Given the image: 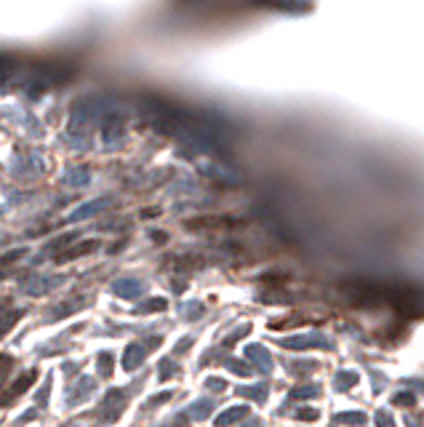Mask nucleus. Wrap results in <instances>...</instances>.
I'll list each match as a JSON object with an SVG mask.
<instances>
[{
  "label": "nucleus",
  "mask_w": 424,
  "mask_h": 427,
  "mask_svg": "<svg viewBox=\"0 0 424 427\" xmlns=\"http://www.w3.org/2000/svg\"><path fill=\"white\" fill-rule=\"evenodd\" d=\"M240 222H235V219H214V217H208V219H190V222H184L187 230H219V227H238Z\"/></svg>",
  "instance_id": "nucleus-1"
},
{
  "label": "nucleus",
  "mask_w": 424,
  "mask_h": 427,
  "mask_svg": "<svg viewBox=\"0 0 424 427\" xmlns=\"http://www.w3.org/2000/svg\"><path fill=\"white\" fill-rule=\"evenodd\" d=\"M11 366H14V363H11V358H8V355H0V377H3V374H5V369H11Z\"/></svg>",
  "instance_id": "nucleus-2"
}]
</instances>
